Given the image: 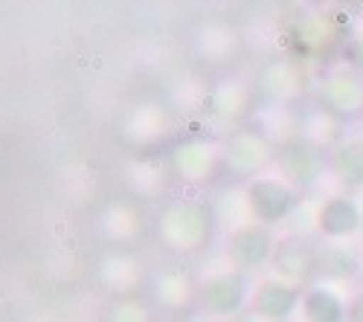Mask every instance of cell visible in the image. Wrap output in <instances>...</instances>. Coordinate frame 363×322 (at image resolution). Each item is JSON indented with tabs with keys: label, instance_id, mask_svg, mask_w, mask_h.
Listing matches in <instances>:
<instances>
[{
	"label": "cell",
	"instance_id": "cell-1",
	"mask_svg": "<svg viewBox=\"0 0 363 322\" xmlns=\"http://www.w3.org/2000/svg\"><path fill=\"white\" fill-rule=\"evenodd\" d=\"M314 96L323 113L340 125L363 122V73L337 62L323 67L314 84Z\"/></svg>",
	"mask_w": 363,
	"mask_h": 322
},
{
	"label": "cell",
	"instance_id": "cell-2",
	"mask_svg": "<svg viewBox=\"0 0 363 322\" xmlns=\"http://www.w3.org/2000/svg\"><path fill=\"white\" fill-rule=\"evenodd\" d=\"M288 47L299 58H311V62H323V58L340 55L346 26L340 23L337 15H331L325 9H308L294 15L288 23Z\"/></svg>",
	"mask_w": 363,
	"mask_h": 322
},
{
	"label": "cell",
	"instance_id": "cell-3",
	"mask_svg": "<svg viewBox=\"0 0 363 322\" xmlns=\"http://www.w3.org/2000/svg\"><path fill=\"white\" fill-rule=\"evenodd\" d=\"M279 163L285 171V180L296 186L302 195L317 189L325 174H331V151L311 137L288 139L279 151Z\"/></svg>",
	"mask_w": 363,
	"mask_h": 322
},
{
	"label": "cell",
	"instance_id": "cell-4",
	"mask_svg": "<svg viewBox=\"0 0 363 322\" xmlns=\"http://www.w3.org/2000/svg\"><path fill=\"white\" fill-rule=\"evenodd\" d=\"M274 268L279 270L282 279L299 284V287H311L320 279L323 268V247H317L308 238H285L274 250Z\"/></svg>",
	"mask_w": 363,
	"mask_h": 322
},
{
	"label": "cell",
	"instance_id": "cell-5",
	"mask_svg": "<svg viewBox=\"0 0 363 322\" xmlns=\"http://www.w3.org/2000/svg\"><path fill=\"white\" fill-rule=\"evenodd\" d=\"M317 232L328 244L349 241L363 232V207L354 195L337 192L320 203L317 209Z\"/></svg>",
	"mask_w": 363,
	"mask_h": 322
},
{
	"label": "cell",
	"instance_id": "cell-6",
	"mask_svg": "<svg viewBox=\"0 0 363 322\" xmlns=\"http://www.w3.org/2000/svg\"><path fill=\"white\" fill-rule=\"evenodd\" d=\"M250 209L262 224H277L294 215L302 203V192L291 186L285 178H259L247 189Z\"/></svg>",
	"mask_w": 363,
	"mask_h": 322
},
{
	"label": "cell",
	"instance_id": "cell-7",
	"mask_svg": "<svg viewBox=\"0 0 363 322\" xmlns=\"http://www.w3.org/2000/svg\"><path fill=\"white\" fill-rule=\"evenodd\" d=\"M331 174L346 195L363 192V134H346L331 145Z\"/></svg>",
	"mask_w": 363,
	"mask_h": 322
},
{
	"label": "cell",
	"instance_id": "cell-8",
	"mask_svg": "<svg viewBox=\"0 0 363 322\" xmlns=\"http://www.w3.org/2000/svg\"><path fill=\"white\" fill-rule=\"evenodd\" d=\"M302 297H306V287H299L288 279H267L259 290H256V299L253 308L264 316V319H274V322H285L291 319L299 308H302Z\"/></svg>",
	"mask_w": 363,
	"mask_h": 322
},
{
	"label": "cell",
	"instance_id": "cell-9",
	"mask_svg": "<svg viewBox=\"0 0 363 322\" xmlns=\"http://www.w3.org/2000/svg\"><path fill=\"white\" fill-rule=\"evenodd\" d=\"M302 316L306 322H349V299L328 284H311L302 297Z\"/></svg>",
	"mask_w": 363,
	"mask_h": 322
},
{
	"label": "cell",
	"instance_id": "cell-10",
	"mask_svg": "<svg viewBox=\"0 0 363 322\" xmlns=\"http://www.w3.org/2000/svg\"><path fill=\"white\" fill-rule=\"evenodd\" d=\"M274 236H270V229L267 226H245V229H238L235 236H233V258L238 261L241 268H259L264 265L267 258H274Z\"/></svg>",
	"mask_w": 363,
	"mask_h": 322
},
{
	"label": "cell",
	"instance_id": "cell-11",
	"mask_svg": "<svg viewBox=\"0 0 363 322\" xmlns=\"http://www.w3.org/2000/svg\"><path fill=\"white\" fill-rule=\"evenodd\" d=\"M270 157H274V154H270V145L259 134H241V137H235L233 151H230L233 168L241 171V174H253V171L264 168L270 163Z\"/></svg>",
	"mask_w": 363,
	"mask_h": 322
},
{
	"label": "cell",
	"instance_id": "cell-12",
	"mask_svg": "<svg viewBox=\"0 0 363 322\" xmlns=\"http://www.w3.org/2000/svg\"><path fill=\"white\" fill-rule=\"evenodd\" d=\"M320 276H335V279H363L360 276V258L357 250H343L337 244L323 247V268Z\"/></svg>",
	"mask_w": 363,
	"mask_h": 322
},
{
	"label": "cell",
	"instance_id": "cell-13",
	"mask_svg": "<svg viewBox=\"0 0 363 322\" xmlns=\"http://www.w3.org/2000/svg\"><path fill=\"white\" fill-rule=\"evenodd\" d=\"M340 62L363 73V18L354 15L352 23H346V35L340 47Z\"/></svg>",
	"mask_w": 363,
	"mask_h": 322
},
{
	"label": "cell",
	"instance_id": "cell-14",
	"mask_svg": "<svg viewBox=\"0 0 363 322\" xmlns=\"http://www.w3.org/2000/svg\"><path fill=\"white\" fill-rule=\"evenodd\" d=\"M267 87L274 93H296V91H302V73L296 70V64H277L274 70H270V76H267Z\"/></svg>",
	"mask_w": 363,
	"mask_h": 322
},
{
	"label": "cell",
	"instance_id": "cell-15",
	"mask_svg": "<svg viewBox=\"0 0 363 322\" xmlns=\"http://www.w3.org/2000/svg\"><path fill=\"white\" fill-rule=\"evenodd\" d=\"M349 322H363V284L349 297Z\"/></svg>",
	"mask_w": 363,
	"mask_h": 322
},
{
	"label": "cell",
	"instance_id": "cell-16",
	"mask_svg": "<svg viewBox=\"0 0 363 322\" xmlns=\"http://www.w3.org/2000/svg\"><path fill=\"white\" fill-rule=\"evenodd\" d=\"M357 258H360V276H363V244L357 247Z\"/></svg>",
	"mask_w": 363,
	"mask_h": 322
}]
</instances>
